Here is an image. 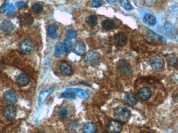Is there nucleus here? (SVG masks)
Wrapping results in <instances>:
<instances>
[{
	"mask_svg": "<svg viewBox=\"0 0 178 133\" xmlns=\"http://www.w3.org/2000/svg\"><path fill=\"white\" fill-rule=\"evenodd\" d=\"M100 58V55L98 52L95 51H89L86 54L85 60L90 65H93L97 63Z\"/></svg>",
	"mask_w": 178,
	"mask_h": 133,
	"instance_id": "6",
	"label": "nucleus"
},
{
	"mask_svg": "<svg viewBox=\"0 0 178 133\" xmlns=\"http://www.w3.org/2000/svg\"><path fill=\"white\" fill-rule=\"evenodd\" d=\"M14 25L10 20H3L0 25V29L4 33H10L14 30Z\"/></svg>",
	"mask_w": 178,
	"mask_h": 133,
	"instance_id": "14",
	"label": "nucleus"
},
{
	"mask_svg": "<svg viewBox=\"0 0 178 133\" xmlns=\"http://www.w3.org/2000/svg\"><path fill=\"white\" fill-rule=\"evenodd\" d=\"M62 55H64L62 43H61V42H58V43L56 44L54 55H55V56H56V57L59 58V57H60Z\"/></svg>",
	"mask_w": 178,
	"mask_h": 133,
	"instance_id": "24",
	"label": "nucleus"
},
{
	"mask_svg": "<svg viewBox=\"0 0 178 133\" xmlns=\"http://www.w3.org/2000/svg\"><path fill=\"white\" fill-rule=\"evenodd\" d=\"M66 34L69 39H74L76 38V33L73 29H69L66 31Z\"/></svg>",
	"mask_w": 178,
	"mask_h": 133,
	"instance_id": "32",
	"label": "nucleus"
},
{
	"mask_svg": "<svg viewBox=\"0 0 178 133\" xmlns=\"http://www.w3.org/2000/svg\"><path fill=\"white\" fill-rule=\"evenodd\" d=\"M138 94L141 99L143 101H146L150 99L152 93L151 90L150 88H148V87H144L139 90Z\"/></svg>",
	"mask_w": 178,
	"mask_h": 133,
	"instance_id": "13",
	"label": "nucleus"
},
{
	"mask_svg": "<svg viewBox=\"0 0 178 133\" xmlns=\"http://www.w3.org/2000/svg\"><path fill=\"white\" fill-rule=\"evenodd\" d=\"M22 52L26 55L32 53L35 50V46L32 41L29 40H25L22 42L20 45Z\"/></svg>",
	"mask_w": 178,
	"mask_h": 133,
	"instance_id": "4",
	"label": "nucleus"
},
{
	"mask_svg": "<svg viewBox=\"0 0 178 133\" xmlns=\"http://www.w3.org/2000/svg\"><path fill=\"white\" fill-rule=\"evenodd\" d=\"M156 1L157 0H144L145 3L148 6H151L154 4L156 2Z\"/></svg>",
	"mask_w": 178,
	"mask_h": 133,
	"instance_id": "38",
	"label": "nucleus"
},
{
	"mask_svg": "<svg viewBox=\"0 0 178 133\" xmlns=\"http://www.w3.org/2000/svg\"><path fill=\"white\" fill-rule=\"evenodd\" d=\"M3 115L7 120H13L15 119L17 115L16 109L14 107L9 106L4 109Z\"/></svg>",
	"mask_w": 178,
	"mask_h": 133,
	"instance_id": "9",
	"label": "nucleus"
},
{
	"mask_svg": "<svg viewBox=\"0 0 178 133\" xmlns=\"http://www.w3.org/2000/svg\"><path fill=\"white\" fill-rule=\"evenodd\" d=\"M20 23L24 25H29L33 22L34 19L30 14L24 13L19 17Z\"/></svg>",
	"mask_w": 178,
	"mask_h": 133,
	"instance_id": "16",
	"label": "nucleus"
},
{
	"mask_svg": "<svg viewBox=\"0 0 178 133\" xmlns=\"http://www.w3.org/2000/svg\"><path fill=\"white\" fill-rule=\"evenodd\" d=\"M108 3L111 4L117 2L118 0H106Z\"/></svg>",
	"mask_w": 178,
	"mask_h": 133,
	"instance_id": "40",
	"label": "nucleus"
},
{
	"mask_svg": "<svg viewBox=\"0 0 178 133\" xmlns=\"http://www.w3.org/2000/svg\"><path fill=\"white\" fill-rule=\"evenodd\" d=\"M7 7H8V4L6 3L4 4L2 6L1 8H0V11L1 12H5V10H6Z\"/></svg>",
	"mask_w": 178,
	"mask_h": 133,
	"instance_id": "39",
	"label": "nucleus"
},
{
	"mask_svg": "<svg viewBox=\"0 0 178 133\" xmlns=\"http://www.w3.org/2000/svg\"><path fill=\"white\" fill-rule=\"evenodd\" d=\"M144 22L150 26H153L156 24V18L154 15L147 14L144 16L143 18Z\"/></svg>",
	"mask_w": 178,
	"mask_h": 133,
	"instance_id": "21",
	"label": "nucleus"
},
{
	"mask_svg": "<svg viewBox=\"0 0 178 133\" xmlns=\"http://www.w3.org/2000/svg\"><path fill=\"white\" fill-rule=\"evenodd\" d=\"M72 50L77 55L82 56L86 53V46L83 42H78L73 45Z\"/></svg>",
	"mask_w": 178,
	"mask_h": 133,
	"instance_id": "12",
	"label": "nucleus"
},
{
	"mask_svg": "<svg viewBox=\"0 0 178 133\" xmlns=\"http://www.w3.org/2000/svg\"><path fill=\"white\" fill-rule=\"evenodd\" d=\"M19 97L17 94L13 91H7L4 95V99L7 103L13 105L17 102Z\"/></svg>",
	"mask_w": 178,
	"mask_h": 133,
	"instance_id": "7",
	"label": "nucleus"
},
{
	"mask_svg": "<svg viewBox=\"0 0 178 133\" xmlns=\"http://www.w3.org/2000/svg\"><path fill=\"white\" fill-rule=\"evenodd\" d=\"M16 6L18 8L20 9V8H23V7L26 6V3L25 2L20 1V2H17L16 3Z\"/></svg>",
	"mask_w": 178,
	"mask_h": 133,
	"instance_id": "37",
	"label": "nucleus"
},
{
	"mask_svg": "<svg viewBox=\"0 0 178 133\" xmlns=\"http://www.w3.org/2000/svg\"><path fill=\"white\" fill-rule=\"evenodd\" d=\"M131 111L124 107H119L114 111V116L116 119L123 122H128L131 118Z\"/></svg>",
	"mask_w": 178,
	"mask_h": 133,
	"instance_id": "1",
	"label": "nucleus"
},
{
	"mask_svg": "<svg viewBox=\"0 0 178 133\" xmlns=\"http://www.w3.org/2000/svg\"><path fill=\"white\" fill-rule=\"evenodd\" d=\"M32 9L33 10V11L37 13H40L41 12H42V10H43V6L41 4L36 3L32 5Z\"/></svg>",
	"mask_w": 178,
	"mask_h": 133,
	"instance_id": "31",
	"label": "nucleus"
},
{
	"mask_svg": "<svg viewBox=\"0 0 178 133\" xmlns=\"http://www.w3.org/2000/svg\"><path fill=\"white\" fill-rule=\"evenodd\" d=\"M48 33L51 38H55L57 35V28L54 25H51L48 28Z\"/></svg>",
	"mask_w": 178,
	"mask_h": 133,
	"instance_id": "27",
	"label": "nucleus"
},
{
	"mask_svg": "<svg viewBox=\"0 0 178 133\" xmlns=\"http://www.w3.org/2000/svg\"><path fill=\"white\" fill-rule=\"evenodd\" d=\"M165 30L167 32L169 33H173L175 31V27L174 25L170 22H166L164 27Z\"/></svg>",
	"mask_w": 178,
	"mask_h": 133,
	"instance_id": "30",
	"label": "nucleus"
},
{
	"mask_svg": "<svg viewBox=\"0 0 178 133\" xmlns=\"http://www.w3.org/2000/svg\"><path fill=\"white\" fill-rule=\"evenodd\" d=\"M151 68L155 71H160L165 66V61L163 58L159 56L153 57L150 61Z\"/></svg>",
	"mask_w": 178,
	"mask_h": 133,
	"instance_id": "2",
	"label": "nucleus"
},
{
	"mask_svg": "<svg viewBox=\"0 0 178 133\" xmlns=\"http://www.w3.org/2000/svg\"><path fill=\"white\" fill-rule=\"evenodd\" d=\"M59 116L61 118L64 119L68 115V111L66 108H63L59 112Z\"/></svg>",
	"mask_w": 178,
	"mask_h": 133,
	"instance_id": "33",
	"label": "nucleus"
},
{
	"mask_svg": "<svg viewBox=\"0 0 178 133\" xmlns=\"http://www.w3.org/2000/svg\"><path fill=\"white\" fill-rule=\"evenodd\" d=\"M169 10L170 13L172 14L176 15L178 13V6H177V5H172V6L170 7Z\"/></svg>",
	"mask_w": 178,
	"mask_h": 133,
	"instance_id": "35",
	"label": "nucleus"
},
{
	"mask_svg": "<svg viewBox=\"0 0 178 133\" xmlns=\"http://www.w3.org/2000/svg\"><path fill=\"white\" fill-rule=\"evenodd\" d=\"M86 22L91 26H95L98 23V18L96 15H91L87 17Z\"/></svg>",
	"mask_w": 178,
	"mask_h": 133,
	"instance_id": "25",
	"label": "nucleus"
},
{
	"mask_svg": "<svg viewBox=\"0 0 178 133\" xmlns=\"http://www.w3.org/2000/svg\"><path fill=\"white\" fill-rule=\"evenodd\" d=\"M102 28L106 30H110L114 28L116 26V22L111 19H107L103 21L101 23Z\"/></svg>",
	"mask_w": 178,
	"mask_h": 133,
	"instance_id": "22",
	"label": "nucleus"
},
{
	"mask_svg": "<svg viewBox=\"0 0 178 133\" xmlns=\"http://www.w3.org/2000/svg\"><path fill=\"white\" fill-rule=\"evenodd\" d=\"M45 133V132H44V131H40V132H39V133Z\"/></svg>",
	"mask_w": 178,
	"mask_h": 133,
	"instance_id": "41",
	"label": "nucleus"
},
{
	"mask_svg": "<svg viewBox=\"0 0 178 133\" xmlns=\"http://www.w3.org/2000/svg\"><path fill=\"white\" fill-rule=\"evenodd\" d=\"M104 1L103 0H93L91 5L93 7H98L102 5Z\"/></svg>",
	"mask_w": 178,
	"mask_h": 133,
	"instance_id": "34",
	"label": "nucleus"
},
{
	"mask_svg": "<svg viewBox=\"0 0 178 133\" xmlns=\"http://www.w3.org/2000/svg\"><path fill=\"white\" fill-rule=\"evenodd\" d=\"M167 61L168 65L171 66H175L177 63V59L174 55H169L167 57Z\"/></svg>",
	"mask_w": 178,
	"mask_h": 133,
	"instance_id": "29",
	"label": "nucleus"
},
{
	"mask_svg": "<svg viewBox=\"0 0 178 133\" xmlns=\"http://www.w3.org/2000/svg\"><path fill=\"white\" fill-rule=\"evenodd\" d=\"M15 10V7L12 4H11L10 6H9V10L7 12V15H10L11 14L14 13V12Z\"/></svg>",
	"mask_w": 178,
	"mask_h": 133,
	"instance_id": "36",
	"label": "nucleus"
},
{
	"mask_svg": "<svg viewBox=\"0 0 178 133\" xmlns=\"http://www.w3.org/2000/svg\"><path fill=\"white\" fill-rule=\"evenodd\" d=\"M80 125L77 121H73L69 123L67 125V129L71 133H76L79 131Z\"/></svg>",
	"mask_w": 178,
	"mask_h": 133,
	"instance_id": "20",
	"label": "nucleus"
},
{
	"mask_svg": "<svg viewBox=\"0 0 178 133\" xmlns=\"http://www.w3.org/2000/svg\"><path fill=\"white\" fill-rule=\"evenodd\" d=\"M124 100L127 104L131 106H135L138 103V99L136 96L134 94L131 93H127L125 94Z\"/></svg>",
	"mask_w": 178,
	"mask_h": 133,
	"instance_id": "17",
	"label": "nucleus"
},
{
	"mask_svg": "<svg viewBox=\"0 0 178 133\" xmlns=\"http://www.w3.org/2000/svg\"><path fill=\"white\" fill-rule=\"evenodd\" d=\"M59 69L61 73L64 76H69L72 74V67L67 62H61L60 65Z\"/></svg>",
	"mask_w": 178,
	"mask_h": 133,
	"instance_id": "11",
	"label": "nucleus"
},
{
	"mask_svg": "<svg viewBox=\"0 0 178 133\" xmlns=\"http://www.w3.org/2000/svg\"><path fill=\"white\" fill-rule=\"evenodd\" d=\"M120 4L126 10H133V7L131 5L129 0H120Z\"/></svg>",
	"mask_w": 178,
	"mask_h": 133,
	"instance_id": "28",
	"label": "nucleus"
},
{
	"mask_svg": "<svg viewBox=\"0 0 178 133\" xmlns=\"http://www.w3.org/2000/svg\"><path fill=\"white\" fill-rule=\"evenodd\" d=\"M118 70L123 75H129L132 73V68L129 63L126 60H120L117 65Z\"/></svg>",
	"mask_w": 178,
	"mask_h": 133,
	"instance_id": "3",
	"label": "nucleus"
},
{
	"mask_svg": "<svg viewBox=\"0 0 178 133\" xmlns=\"http://www.w3.org/2000/svg\"><path fill=\"white\" fill-rule=\"evenodd\" d=\"M169 133H174V132H170Z\"/></svg>",
	"mask_w": 178,
	"mask_h": 133,
	"instance_id": "42",
	"label": "nucleus"
},
{
	"mask_svg": "<svg viewBox=\"0 0 178 133\" xmlns=\"http://www.w3.org/2000/svg\"><path fill=\"white\" fill-rule=\"evenodd\" d=\"M122 129V124L118 121H111L107 125V131L109 133H120Z\"/></svg>",
	"mask_w": 178,
	"mask_h": 133,
	"instance_id": "5",
	"label": "nucleus"
},
{
	"mask_svg": "<svg viewBox=\"0 0 178 133\" xmlns=\"http://www.w3.org/2000/svg\"><path fill=\"white\" fill-rule=\"evenodd\" d=\"M113 40L115 45L118 47L125 46L127 43L128 38L124 33L122 32L117 33L114 35Z\"/></svg>",
	"mask_w": 178,
	"mask_h": 133,
	"instance_id": "8",
	"label": "nucleus"
},
{
	"mask_svg": "<svg viewBox=\"0 0 178 133\" xmlns=\"http://www.w3.org/2000/svg\"><path fill=\"white\" fill-rule=\"evenodd\" d=\"M61 97L64 98H70V99H75L76 94L74 91L67 88L66 91H64L61 95Z\"/></svg>",
	"mask_w": 178,
	"mask_h": 133,
	"instance_id": "26",
	"label": "nucleus"
},
{
	"mask_svg": "<svg viewBox=\"0 0 178 133\" xmlns=\"http://www.w3.org/2000/svg\"><path fill=\"white\" fill-rule=\"evenodd\" d=\"M69 90L72 91L75 93L76 95L79 97V98L82 99H87L89 98V94L87 92L81 88H69Z\"/></svg>",
	"mask_w": 178,
	"mask_h": 133,
	"instance_id": "18",
	"label": "nucleus"
},
{
	"mask_svg": "<svg viewBox=\"0 0 178 133\" xmlns=\"http://www.w3.org/2000/svg\"><path fill=\"white\" fill-rule=\"evenodd\" d=\"M150 133V132H147V133Z\"/></svg>",
	"mask_w": 178,
	"mask_h": 133,
	"instance_id": "43",
	"label": "nucleus"
},
{
	"mask_svg": "<svg viewBox=\"0 0 178 133\" xmlns=\"http://www.w3.org/2000/svg\"><path fill=\"white\" fill-rule=\"evenodd\" d=\"M53 91V90L52 88H48V89H45L42 90L41 91L39 95L38 98V105L39 106L41 107L47 99V98L49 97V96L51 95Z\"/></svg>",
	"mask_w": 178,
	"mask_h": 133,
	"instance_id": "10",
	"label": "nucleus"
},
{
	"mask_svg": "<svg viewBox=\"0 0 178 133\" xmlns=\"http://www.w3.org/2000/svg\"><path fill=\"white\" fill-rule=\"evenodd\" d=\"M84 133H95L96 131V125L92 123H87L83 127Z\"/></svg>",
	"mask_w": 178,
	"mask_h": 133,
	"instance_id": "23",
	"label": "nucleus"
},
{
	"mask_svg": "<svg viewBox=\"0 0 178 133\" xmlns=\"http://www.w3.org/2000/svg\"><path fill=\"white\" fill-rule=\"evenodd\" d=\"M16 82L19 87H26L30 82V79L27 75L24 73H22L17 77Z\"/></svg>",
	"mask_w": 178,
	"mask_h": 133,
	"instance_id": "15",
	"label": "nucleus"
},
{
	"mask_svg": "<svg viewBox=\"0 0 178 133\" xmlns=\"http://www.w3.org/2000/svg\"><path fill=\"white\" fill-rule=\"evenodd\" d=\"M64 55H69L72 50L73 44L71 40L69 38H66L62 43Z\"/></svg>",
	"mask_w": 178,
	"mask_h": 133,
	"instance_id": "19",
	"label": "nucleus"
}]
</instances>
